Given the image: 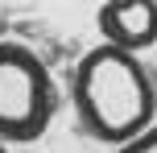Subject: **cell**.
Listing matches in <instances>:
<instances>
[{"instance_id": "7a4b0ae2", "label": "cell", "mask_w": 157, "mask_h": 153, "mask_svg": "<svg viewBox=\"0 0 157 153\" xmlns=\"http://www.w3.org/2000/svg\"><path fill=\"white\" fill-rule=\"evenodd\" d=\"M54 120V79L21 41H0V145H29Z\"/></svg>"}, {"instance_id": "277c9868", "label": "cell", "mask_w": 157, "mask_h": 153, "mask_svg": "<svg viewBox=\"0 0 157 153\" xmlns=\"http://www.w3.org/2000/svg\"><path fill=\"white\" fill-rule=\"evenodd\" d=\"M116 153H157V124H153L149 132H141L136 141H128V145H120Z\"/></svg>"}, {"instance_id": "6da1fadb", "label": "cell", "mask_w": 157, "mask_h": 153, "mask_svg": "<svg viewBox=\"0 0 157 153\" xmlns=\"http://www.w3.org/2000/svg\"><path fill=\"white\" fill-rule=\"evenodd\" d=\"M75 112L87 137L103 145H128L153 128L157 116V87L136 54L116 46H91L75 66Z\"/></svg>"}, {"instance_id": "3957f363", "label": "cell", "mask_w": 157, "mask_h": 153, "mask_svg": "<svg viewBox=\"0 0 157 153\" xmlns=\"http://www.w3.org/2000/svg\"><path fill=\"white\" fill-rule=\"evenodd\" d=\"M103 33V46H116L124 54H141L157 46V4L153 0H112L95 13Z\"/></svg>"}, {"instance_id": "5b68a950", "label": "cell", "mask_w": 157, "mask_h": 153, "mask_svg": "<svg viewBox=\"0 0 157 153\" xmlns=\"http://www.w3.org/2000/svg\"><path fill=\"white\" fill-rule=\"evenodd\" d=\"M0 153H8V145H0Z\"/></svg>"}]
</instances>
